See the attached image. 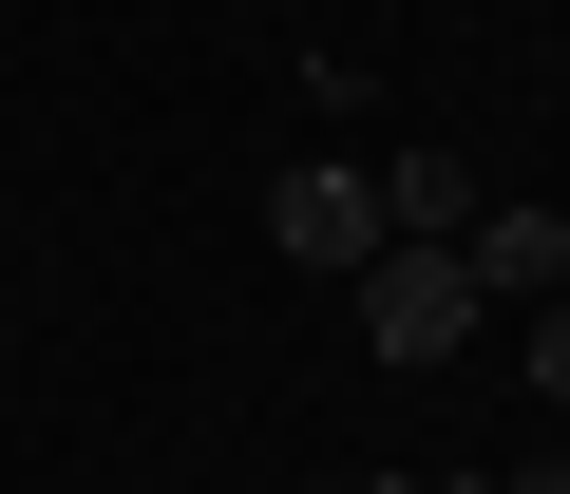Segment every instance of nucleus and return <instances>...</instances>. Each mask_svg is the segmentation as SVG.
Listing matches in <instances>:
<instances>
[{"label":"nucleus","mask_w":570,"mask_h":494,"mask_svg":"<svg viewBox=\"0 0 570 494\" xmlns=\"http://www.w3.org/2000/svg\"><path fill=\"white\" fill-rule=\"evenodd\" d=\"M475 305H570V209H475Z\"/></svg>","instance_id":"3"},{"label":"nucleus","mask_w":570,"mask_h":494,"mask_svg":"<svg viewBox=\"0 0 570 494\" xmlns=\"http://www.w3.org/2000/svg\"><path fill=\"white\" fill-rule=\"evenodd\" d=\"M456 228H475L456 152H400V171H381V247H456Z\"/></svg>","instance_id":"4"},{"label":"nucleus","mask_w":570,"mask_h":494,"mask_svg":"<svg viewBox=\"0 0 570 494\" xmlns=\"http://www.w3.org/2000/svg\"><path fill=\"white\" fill-rule=\"evenodd\" d=\"M532 399H570V305H532Z\"/></svg>","instance_id":"5"},{"label":"nucleus","mask_w":570,"mask_h":494,"mask_svg":"<svg viewBox=\"0 0 570 494\" xmlns=\"http://www.w3.org/2000/svg\"><path fill=\"white\" fill-rule=\"evenodd\" d=\"M343 494H494V475H343Z\"/></svg>","instance_id":"6"},{"label":"nucleus","mask_w":570,"mask_h":494,"mask_svg":"<svg viewBox=\"0 0 570 494\" xmlns=\"http://www.w3.org/2000/svg\"><path fill=\"white\" fill-rule=\"evenodd\" d=\"M266 247H285V267H381V171H324L305 152L266 190Z\"/></svg>","instance_id":"2"},{"label":"nucleus","mask_w":570,"mask_h":494,"mask_svg":"<svg viewBox=\"0 0 570 494\" xmlns=\"http://www.w3.org/2000/svg\"><path fill=\"white\" fill-rule=\"evenodd\" d=\"M362 343L381 362H456L475 343V247H381L362 267Z\"/></svg>","instance_id":"1"},{"label":"nucleus","mask_w":570,"mask_h":494,"mask_svg":"<svg viewBox=\"0 0 570 494\" xmlns=\"http://www.w3.org/2000/svg\"><path fill=\"white\" fill-rule=\"evenodd\" d=\"M494 494H570V456H532V475H494Z\"/></svg>","instance_id":"7"}]
</instances>
